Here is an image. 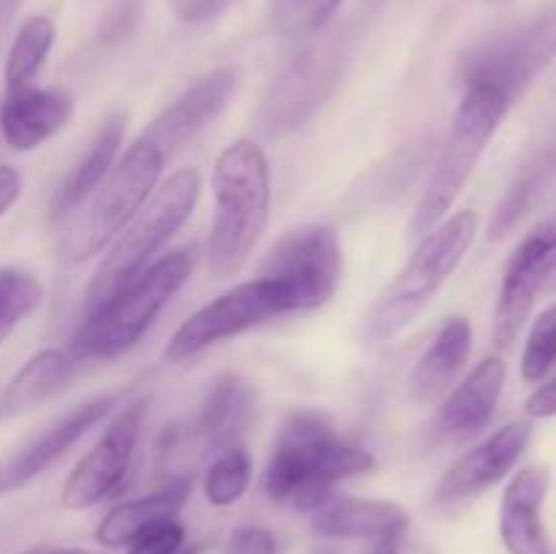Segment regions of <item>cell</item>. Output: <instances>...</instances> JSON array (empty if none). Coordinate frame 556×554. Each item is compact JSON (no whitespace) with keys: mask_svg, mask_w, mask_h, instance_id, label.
Returning <instances> with one entry per match:
<instances>
[{"mask_svg":"<svg viewBox=\"0 0 556 554\" xmlns=\"http://www.w3.org/2000/svg\"><path fill=\"white\" fill-rule=\"evenodd\" d=\"M378 467L372 451L337 432L329 413L302 407L282 421L264 473V492L271 503L291 505L299 514L337 494V483Z\"/></svg>","mask_w":556,"mask_h":554,"instance_id":"cell-1","label":"cell"},{"mask_svg":"<svg viewBox=\"0 0 556 554\" xmlns=\"http://www.w3.org/2000/svg\"><path fill=\"white\" fill-rule=\"evenodd\" d=\"M215 212L206 239V266L217 280L239 275L269 223L271 166L253 139H237L212 168Z\"/></svg>","mask_w":556,"mask_h":554,"instance_id":"cell-2","label":"cell"},{"mask_svg":"<svg viewBox=\"0 0 556 554\" xmlns=\"http://www.w3.org/2000/svg\"><path fill=\"white\" fill-rule=\"evenodd\" d=\"M478 228H481V215L476 210H462L443 217L432 231L418 239L407 264L396 272L394 280L375 299L364 318L367 342L391 340L432 304L440 288L465 261L467 250L476 242Z\"/></svg>","mask_w":556,"mask_h":554,"instance_id":"cell-3","label":"cell"},{"mask_svg":"<svg viewBox=\"0 0 556 554\" xmlns=\"http://www.w3.org/2000/svg\"><path fill=\"white\" fill-rule=\"evenodd\" d=\"M190 275H193L190 250H174L152 261L141 275L125 282L106 302L85 313V320L71 337L68 353L81 364L92 358H114L130 351L177 297Z\"/></svg>","mask_w":556,"mask_h":554,"instance_id":"cell-4","label":"cell"},{"mask_svg":"<svg viewBox=\"0 0 556 554\" xmlns=\"http://www.w3.org/2000/svg\"><path fill=\"white\" fill-rule=\"evenodd\" d=\"M201 196L199 168L188 166L168 174L147 204L128 221V226L114 237L112 248L98 264L85 291V313L106 302L125 282L147 269L155 255L166 248L168 239L188 223Z\"/></svg>","mask_w":556,"mask_h":554,"instance_id":"cell-5","label":"cell"},{"mask_svg":"<svg viewBox=\"0 0 556 554\" xmlns=\"http://www.w3.org/2000/svg\"><path fill=\"white\" fill-rule=\"evenodd\" d=\"M508 109L510 101L500 96L497 90L465 87L454 123H451L448 136H445L432 174L427 179V188H424L416 212L407 223V239L418 242L424 234L432 231L448 215V210L456 204L462 190L467 188L470 177L476 174L478 163H481L483 152H486L489 141L497 134Z\"/></svg>","mask_w":556,"mask_h":554,"instance_id":"cell-6","label":"cell"},{"mask_svg":"<svg viewBox=\"0 0 556 554\" xmlns=\"http://www.w3.org/2000/svg\"><path fill=\"white\" fill-rule=\"evenodd\" d=\"M168 161V152L141 130L117 158L101 188L87 199V206L65 237V255L71 261H87L114 242L130 217L155 193Z\"/></svg>","mask_w":556,"mask_h":554,"instance_id":"cell-7","label":"cell"},{"mask_svg":"<svg viewBox=\"0 0 556 554\" xmlns=\"http://www.w3.org/2000/svg\"><path fill=\"white\" fill-rule=\"evenodd\" d=\"M554 58L556 14H543L467 49L459 76L465 87H489L514 103L521 92L530 90Z\"/></svg>","mask_w":556,"mask_h":554,"instance_id":"cell-8","label":"cell"},{"mask_svg":"<svg viewBox=\"0 0 556 554\" xmlns=\"http://www.w3.org/2000/svg\"><path fill=\"white\" fill-rule=\"evenodd\" d=\"M286 313H293L291 297L277 280L255 277V280L239 282L231 291L220 293L210 304L195 310L174 331L166 351H163V358L168 364H182L199 353L210 351L212 345H220L223 340L239 337L242 331Z\"/></svg>","mask_w":556,"mask_h":554,"instance_id":"cell-9","label":"cell"},{"mask_svg":"<svg viewBox=\"0 0 556 554\" xmlns=\"http://www.w3.org/2000/svg\"><path fill=\"white\" fill-rule=\"evenodd\" d=\"M342 275L340 237L326 223L288 231L275 242L261 266V277L280 282L293 313H307L331 302Z\"/></svg>","mask_w":556,"mask_h":554,"instance_id":"cell-10","label":"cell"},{"mask_svg":"<svg viewBox=\"0 0 556 554\" xmlns=\"http://www.w3.org/2000/svg\"><path fill=\"white\" fill-rule=\"evenodd\" d=\"M147 407H150V400L141 396V400L130 402L114 413L98 443L87 451V456H81V462L65 481L63 494H60L65 508H96L98 503L114 498L125 487L141 429H144Z\"/></svg>","mask_w":556,"mask_h":554,"instance_id":"cell-11","label":"cell"},{"mask_svg":"<svg viewBox=\"0 0 556 554\" xmlns=\"http://www.w3.org/2000/svg\"><path fill=\"white\" fill-rule=\"evenodd\" d=\"M340 54L334 52H304L293 58V63L282 68L261 101L255 114L261 134L280 139L302 128L324 106L331 87L340 79Z\"/></svg>","mask_w":556,"mask_h":554,"instance_id":"cell-12","label":"cell"},{"mask_svg":"<svg viewBox=\"0 0 556 554\" xmlns=\"http://www.w3.org/2000/svg\"><path fill=\"white\" fill-rule=\"evenodd\" d=\"M117 394H101L68 407L63 416L52 418L41 432L33 435L22 449H16L9 459L0 462V498L27 487L33 478L52 467L60 456L68 454V449H74L92 427H98L103 418L117 411Z\"/></svg>","mask_w":556,"mask_h":554,"instance_id":"cell-13","label":"cell"},{"mask_svg":"<svg viewBox=\"0 0 556 554\" xmlns=\"http://www.w3.org/2000/svg\"><path fill=\"white\" fill-rule=\"evenodd\" d=\"M556 250V217L538 223L505 266L503 288L494 307V342L500 351L514 348L516 337L525 329L538 291L543 288V275Z\"/></svg>","mask_w":556,"mask_h":554,"instance_id":"cell-14","label":"cell"},{"mask_svg":"<svg viewBox=\"0 0 556 554\" xmlns=\"http://www.w3.org/2000/svg\"><path fill=\"white\" fill-rule=\"evenodd\" d=\"M532 440V424L530 421H510L500 427L497 432L489 435L483 443L467 451L465 456L454 462L440 478L438 489H434V505L440 508H456V505L467 503V500L481 498L483 492L503 481L521 454L527 451Z\"/></svg>","mask_w":556,"mask_h":554,"instance_id":"cell-15","label":"cell"},{"mask_svg":"<svg viewBox=\"0 0 556 554\" xmlns=\"http://www.w3.org/2000/svg\"><path fill=\"white\" fill-rule=\"evenodd\" d=\"M233 90H237V71H210V74L190 81L172 103H166L150 119L144 134L155 139L168 152V158L179 155L206 125H212L220 117L223 109L231 101Z\"/></svg>","mask_w":556,"mask_h":554,"instance_id":"cell-16","label":"cell"},{"mask_svg":"<svg viewBox=\"0 0 556 554\" xmlns=\"http://www.w3.org/2000/svg\"><path fill=\"white\" fill-rule=\"evenodd\" d=\"M508 367L500 356H486L470 375L443 396L429 427V438L438 445H456L476 438L489 427L503 396Z\"/></svg>","mask_w":556,"mask_h":554,"instance_id":"cell-17","label":"cell"},{"mask_svg":"<svg viewBox=\"0 0 556 554\" xmlns=\"http://www.w3.org/2000/svg\"><path fill=\"white\" fill-rule=\"evenodd\" d=\"M255 418L253 386L237 373H223L206 389L199 413L190 421L188 432H177L179 440H188L199 454H220L239 445L242 435Z\"/></svg>","mask_w":556,"mask_h":554,"instance_id":"cell-18","label":"cell"},{"mask_svg":"<svg viewBox=\"0 0 556 554\" xmlns=\"http://www.w3.org/2000/svg\"><path fill=\"white\" fill-rule=\"evenodd\" d=\"M552 476L546 467H525L510 478L500 503V538L508 554H554V543L543 525Z\"/></svg>","mask_w":556,"mask_h":554,"instance_id":"cell-19","label":"cell"},{"mask_svg":"<svg viewBox=\"0 0 556 554\" xmlns=\"http://www.w3.org/2000/svg\"><path fill=\"white\" fill-rule=\"evenodd\" d=\"M313 530L329 541H383L405 536L410 516L400 503L334 494L309 514Z\"/></svg>","mask_w":556,"mask_h":554,"instance_id":"cell-20","label":"cell"},{"mask_svg":"<svg viewBox=\"0 0 556 554\" xmlns=\"http://www.w3.org/2000/svg\"><path fill=\"white\" fill-rule=\"evenodd\" d=\"M74 117V96L65 90H22L5 92L0 103V136L16 152H30L65 128Z\"/></svg>","mask_w":556,"mask_h":554,"instance_id":"cell-21","label":"cell"},{"mask_svg":"<svg viewBox=\"0 0 556 554\" xmlns=\"http://www.w3.org/2000/svg\"><path fill=\"white\" fill-rule=\"evenodd\" d=\"M125 125H128V114L112 112L96 130L92 141L87 144L85 155L76 161V166L65 174L63 182L58 185L49 204V217L52 221H65L74 215L106 179L112 166L119 158V147H123Z\"/></svg>","mask_w":556,"mask_h":554,"instance_id":"cell-22","label":"cell"},{"mask_svg":"<svg viewBox=\"0 0 556 554\" xmlns=\"http://www.w3.org/2000/svg\"><path fill=\"white\" fill-rule=\"evenodd\" d=\"M193 492V476H177L157 492L136 500H123L101 519L96 541L103 549H125L139 532L163 519H177Z\"/></svg>","mask_w":556,"mask_h":554,"instance_id":"cell-23","label":"cell"},{"mask_svg":"<svg viewBox=\"0 0 556 554\" xmlns=\"http://www.w3.org/2000/svg\"><path fill=\"white\" fill-rule=\"evenodd\" d=\"M472 351V326L465 315H454L443 324L432 345L418 358L410 375V396L421 405L443 400L465 369Z\"/></svg>","mask_w":556,"mask_h":554,"instance_id":"cell-24","label":"cell"},{"mask_svg":"<svg viewBox=\"0 0 556 554\" xmlns=\"http://www.w3.org/2000/svg\"><path fill=\"white\" fill-rule=\"evenodd\" d=\"M76 364L79 362L60 348H43V351L33 353L5 386V413L16 416V413H27L41 402L52 400L58 391H63L71 383Z\"/></svg>","mask_w":556,"mask_h":554,"instance_id":"cell-25","label":"cell"},{"mask_svg":"<svg viewBox=\"0 0 556 554\" xmlns=\"http://www.w3.org/2000/svg\"><path fill=\"white\" fill-rule=\"evenodd\" d=\"M54 38H58V25L49 16L38 14L22 22L14 41H11L9 54H5V92L30 87V81L36 79L38 71L47 63L49 52H52Z\"/></svg>","mask_w":556,"mask_h":554,"instance_id":"cell-26","label":"cell"},{"mask_svg":"<svg viewBox=\"0 0 556 554\" xmlns=\"http://www.w3.org/2000/svg\"><path fill=\"white\" fill-rule=\"evenodd\" d=\"M250 483H253V456L244 451L242 443L231 445L212 456L204 473V498L215 508H228L248 494Z\"/></svg>","mask_w":556,"mask_h":554,"instance_id":"cell-27","label":"cell"},{"mask_svg":"<svg viewBox=\"0 0 556 554\" xmlns=\"http://www.w3.org/2000/svg\"><path fill=\"white\" fill-rule=\"evenodd\" d=\"M345 0H269L266 20L275 36L299 41L324 30Z\"/></svg>","mask_w":556,"mask_h":554,"instance_id":"cell-28","label":"cell"},{"mask_svg":"<svg viewBox=\"0 0 556 554\" xmlns=\"http://www.w3.org/2000/svg\"><path fill=\"white\" fill-rule=\"evenodd\" d=\"M43 286L20 266H0V342L41 307Z\"/></svg>","mask_w":556,"mask_h":554,"instance_id":"cell-29","label":"cell"},{"mask_svg":"<svg viewBox=\"0 0 556 554\" xmlns=\"http://www.w3.org/2000/svg\"><path fill=\"white\" fill-rule=\"evenodd\" d=\"M548 174H552V163L548 161H538V163H532L530 168H525V172H521V177L510 185V190L505 193V199L500 201L497 212H494L492 228H489L492 239L505 237V234H508L510 228H514L516 223H519L521 217L530 212V206L535 204V199L541 196L543 185H546Z\"/></svg>","mask_w":556,"mask_h":554,"instance_id":"cell-30","label":"cell"},{"mask_svg":"<svg viewBox=\"0 0 556 554\" xmlns=\"http://www.w3.org/2000/svg\"><path fill=\"white\" fill-rule=\"evenodd\" d=\"M556 367V304L543 310L532 324L521 353V378L525 383H541Z\"/></svg>","mask_w":556,"mask_h":554,"instance_id":"cell-31","label":"cell"},{"mask_svg":"<svg viewBox=\"0 0 556 554\" xmlns=\"http://www.w3.org/2000/svg\"><path fill=\"white\" fill-rule=\"evenodd\" d=\"M185 546V527L179 519H163L147 527L125 546V554H177Z\"/></svg>","mask_w":556,"mask_h":554,"instance_id":"cell-32","label":"cell"},{"mask_svg":"<svg viewBox=\"0 0 556 554\" xmlns=\"http://www.w3.org/2000/svg\"><path fill=\"white\" fill-rule=\"evenodd\" d=\"M223 554H277V538L266 527L244 525L228 536Z\"/></svg>","mask_w":556,"mask_h":554,"instance_id":"cell-33","label":"cell"},{"mask_svg":"<svg viewBox=\"0 0 556 554\" xmlns=\"http://www.w3.org/2000/svg\"><path fill=\"white\" fill-rule=\"evenodd\" d=\"M239 3L242 0H168L174 16L182 25H204V22L217 20V16H223Z\"/></svg>","mask_w":556,"mask_h":554,"instance_id":"cell-34","label":"cell"},{"mask_svg":"<svg viewBox=\"0 0 556 554\" xmlns=\"http://www.w3.org/2000/svg\"><path fill=\"white\" fill-rule=\"evenodd\" d=\"M527 416L530 418H552L556 416V375L552 380H546L543 386H538L530 396H527L525 405Z\"/></svg>","mask_w":556,"mask_h":554,"instance_id":"cell-35","label":"cell"},{"mask_svg":"<svg viewBox=\"0 0 556 554\" xmlns=\"http://www.w3.org/2000/svg\"><path fill=\"white\" fill-rule=\"evenodd\" d=\"M22 196V177L16 168L0 163V217L20 201Z\"/></svg>","mask_w":556,"mask_h":554,"instance_id":"cell-36","label":"cell"},{"mask_svg":"<svg viewBox=\"0 0 556 554\" xmlns=\"http://www.w3.org/2000/svg\"><path fill=\"white\" fill-rule=\"evenodd\" d=\"M16 554H106V552H96V549H85V546H30V549H22Z\"/></svg>","mask_w":556,"mask_h":554,"instance_id":"cell-37","label":"cell"},{"mask_svg":"<svg viewBox=\"0 0 556 554\" xmlns=\"http://www.w3.org/2000/svg\"><path fill=\"white\" fill-rule=\"evenodd\" d=\"M400 541L402 538H383V541L369 543L367 554H400Z\"/></svg>","mask_w":556,"mask_h":554,"instance_id":"cell-38","label":"cell"},{"mask_svg":"<svg viewBox=\"0 0 556 554\" xmlns=\"http://www.w3.org/2000/svg\"><path fill=\"white\" fill-rule=\"evenodd\" d=\"M22 0H0V36H3V30L9 27L11 16H14V11L20 9Z\"/></svg>","mask_w":556,"mask_h":554,"instance_id":"cell-39","label":"cell"},{"mask_svg":"<svg viewBox=\"0 0 556 554\" xmlns=\"http://www.w3.org/2000/svg\"><path fill=\"white\" fill-rule=\"evenodd\" d=\"M543 288H548V291H556V250H554L552 261H548V266H546V275H543Z\"/></svg>","mask_w":556,"mask_h":554,"instance_id":"cell-40","label":"cell"},{"mask_svg":"<svg viewBox=\"0 0 556 554\" xmlns=\"http://www.w3.org/2000/svg\"><path fill=\"white\" fill-rule=\"evenodd\" d=\"M177 554H204V543H190V546H182Z\"/></svg>","mask_w":556,"mask_h":554,"instance_id":"cell-41","label":"cell"}]
</instances>
